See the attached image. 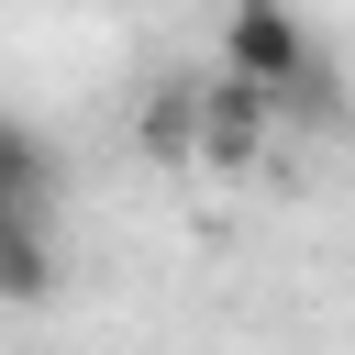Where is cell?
I'll return each mask as SVG.
<instances>
[{
    "mask_svg": "<svg viewBox=\"0 0 355 355\" xmlns=\"http://www.w3.org/2000/svg\"><path fill=\"white\" fill-rule=\"evenodd\" d=\"M222 67L255 78L277 111H311V122L333 111V67H322L300 0H233V11H222Z\"/></svg>",
    "mask_w": 355,
    "mask_h": 355,
    "instance_id": "6da1fadb",
    "label": "cell"
},
{
    "mask_svg": "<svg viewBox=\"0 0 355 355\" xmlns=\"http://www.w3.org/2000/svg\"><path fill=\"white\" fill-rule=\"evenodd\" d=\"M288 111L255 89V78H233V67H211L200 78V166H222V178H244L255 155H266V133H277Z\"/></svg>",
    "mask_w": 355,
    "mask_h": 355,
    "instance_id": "7a4b0ae2",
    "label": "cell"
},
{
    "mask_svg": "<svg viewBox=\"0 0 355 355\" xmlns=\"http://www.w3.org/2000/svg\"><path fill=\"white\" fill-rule=\"evenodd\" d=\"M133 144L144 166H200V78H155L133 111Z\"/></svg>",
    "mask_w": 355,
    "mask_h": 355,
    "instance_id": "3957f363",
    "label": "cell"
},
{
    "mask_svg": "<svg viewBox=\"0 0 355 355\" xmlns=\"http://www.w3.org/2000/svg\"><path fill=\"white\" fill-rule=\"evenodd\" d=\"M55 288V244H44V200L0 211V300H44Z\"/></svg>",
    "mask_w": 355,
    "mask_h": 355,
    "instance_id": "277c9868",
    "label": "cell"
},
{
    "mask_svg": "<svg viewBox=\"0 0 355 355\" xmlns=\"http://www.w3.org/2000/svg\"><path fill=\"white\" fill-rule=\"evenodd\" d=\"M11 200H55V144L0 111V211H11Z\"/></svg>",
    "mask_w": 355,
    "mask_h": 355,
    "instance_id": "5b68a950",
    "label": "cell"
}]
</instances>
